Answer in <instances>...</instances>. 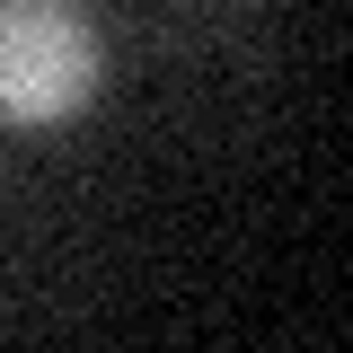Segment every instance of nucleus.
Segmentation results:
<instances>
[{
	"instance_id": "1",
	"label": "nucleus",
	"mask_w": 353,
	"mask_h": 353,
	"mask_svg": "<svg viewBox=\"0 0 353 353\" xmlns=\"http://www.w3.org/2000/svg\"><path fill=\"white\" fill-rule=\"evenodd\" d=\"M106 80V44L62 0H0V124H62Z\"/></svg>"
}]
</instances>
